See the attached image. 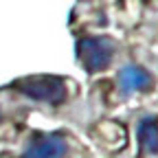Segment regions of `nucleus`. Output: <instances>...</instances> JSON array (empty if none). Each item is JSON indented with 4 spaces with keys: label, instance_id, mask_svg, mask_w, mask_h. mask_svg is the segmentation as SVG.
<instances>
[{
    "label": "nucleus",
    "instance_id": "7ed1b4c3",
    "mask_svg": "<svg viewBox=\"0 0 158 158\" xmlns=\"http://www.w3.org/2000/svg\"><path fill=\"white\" fill-rule=\"evenodd\" d=\"M68 152L66 136L59 132L35 134L24 152V158H64Z\"/></svg>",
    "mask_w": 158,
    "mask_h": 158
},
{
    "label": "nucleus",
    "instance_id": "f257e3e1",
    "mask_svg": "<svg viewBox=\"0 0 158 158\" xmlns=\"http://www.w3.org/2000/svg\"><path fill=\"white\" fill-rule=\"evenodd\" d=\"M75 53L88 73H103L114 57V40L106 35H86L77 42Z\"/></svg>",
    "mask_w": 158,
    "mask_h": 158
},
{
    "label": "nucleus",
    "instance_id": "39448f33",
    "mask_svg": "<svg viewBox=\"0 0 158 158\" xmlns=\"http://www.w3.org/2000/svg\"><path fill=\"white\" fill-rule=\"evenodd\" d=\"M138 145L145 154H158V118L156 116H143L136 125Z\"/></svg>",
    "mask_w": 158,
    "mask_h": 158
},
{
    "label": "nucleus",
    "instance_id": "20e7f679",
    "mask_svg": "<svg viewBox=\"0 0 158 158\" xmlns=\"http://www.w3.org/2000/svg\"><path fill=\"white\" fill-rule=\"evenodd\" d=\"M116 84H118V90L121 94H134V92H145V90H152L154 88V77L141 68L136 64H127L118 70V77H116Z\"/></svg>",
    "mask_w": 158,
    "mask_h": 158
},
{
    "label": "nucleus",
    "instance_id": "f03ea898",
    "mask_svg": "<svg viewBox=\"0 0 158 158\" xmlns=\"http://www.w3.org/2000/svg\"><path fill=\"white\" fill-rule=\"evenodd\" d=\"M15 88L33 101H42L51 106H57L66 99L64 79L55 75H35V77L20 79V81H15Z\"/></svg>",
    "mask_w": 158,
    "mask_h": 158
}]
</instances>
